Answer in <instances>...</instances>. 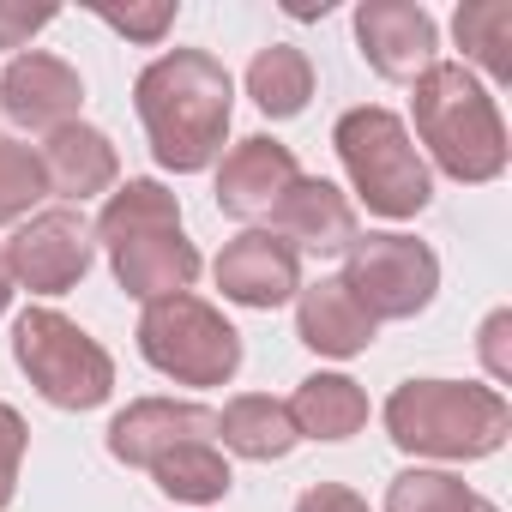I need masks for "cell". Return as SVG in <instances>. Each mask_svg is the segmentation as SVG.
Here are the masks:
<instances>
[{"mask_svg":"<svg viewBox=\"0 0 512 512\" xmlns=\"http://www.w3.org/2000/svg\"><path fill=\"white\" fill-rule=\"evenodd\" d=\"M145 229H181V199L163 181H127V187H115L109 205L91 223V235L103 247L121 241V235H145Z\"/></svg>","mask_w":512,"mask_h":512,"instance_id":"23","label":"cell"},{"mask_svg":"<svg viewBox=\"0 0 512 512\" xmlns=\"http://www.w3.org/2000/svg\"><path fill=\"white\" fill-rule=\"evenodd\" d=\"M374 320L362 314V302L338 284V278H320V284H302L296 290V338L314 350V356H332V362H350L374 344Z\"/></svg>","mask_w":512,"mask_h":512,"instance_id":"17","label":"cell"},{"mask_svg":"<svg viewBox=\"0 0 512 512\" xmlns=\"http://www.w3.org/2000/svg\"><path fill=\"white\" fill-rule=\"evenodd\" d=\"M338 284L362 302V314L374 326L380 320H416L434 302V290H440V260H434L428 241L380 229V235H356L350 241Z\"/></svg>","mask_w":512,"mask_h":512,"instance_id":"7","label":"cell"},{"mask_svg":"<svg viewBox=\"0 0 512 512\" xmlns=\"http://www.w3.org/2000/svg\"><path fill=\"white\" fill-rule=\"evenodd\" d=\"M133 109L145 121L151 157L175 175H199L223 151L235 115V79L211 49H169L139 73Z\"/></svg>","mask_w":512,"mask_h":512,"instance_id":"1","label":"cell"},{"mask_svg":"<svg viewBox=\"0 0 512 512\" xmlns=\"http://www.w3.org/2000/svg\"><path fill=\"white\" fill-rule=\"evenodd\" d=\"M247 97L266 121H296L308 109V97H314V61L302 49H290V43L260 49L253 67H247Z\"/></svg>","mask_w":512,"mask_h":512,"instance_id":"20","label":"cell"},{"mask_svg":"<svg viewBox=\"0 0 512 512\" xmlns=\"http://www.w3.org/2000/svg\"><path fill=\"white\" fill-rule=\"evenodd\" d=\"M25 440H31L25 416H19L13 404H0V512H7V506H13V494H19V464H25Z\"/></svg>","mask_w":512,"mask_h":512,"instance_id":"27","label":"cell"},{"mask_svg":"<svg viewBox=\"0 0 512 512\" xmlns=\"http://www.w3.org/2000/svg\"><path fill=\"white\" fill-rule=\"evenodd\" d=\"M97 19L109 31H121L127 43H163L175 25V0H151V7H97Z\"/></svg>","mask_w":512,"mask_h":512,"instance_id":"26","label":"cell"},{"mask_svg":"<svg viewBox=\"0 0 512 512\" xmlns=\"http://www.w3.org/2000/svg\"><path fill=\"white\" fill-rule=\"evenodd\" d=\"M296 175H302V169H296V151H290V145L253 133V139L229 145L223 163H217V211H223V217H241V223L272 217V205L290 193Z\"/></svg>","mask_w":512,"mask_h":512,"instance_id":"13","label":"cell"},{"mask_svg":"<svg viewBox=\"0 0 512 512\" xmlns=\"http://www.w3.org/2000/svg\"><path fill=\"white\" fill-rule=\"evenodd\" d=\"M109 266H115V284L133 302H163V296L193 290V278H199V247L181 229H145V235L109 241Z\"/></svg>","mask_w":512,"mask_h":512,"instance_id":"15","label":"cell"},{"mask_svg":"<svg viewBox=\"0 0 512 512\" xmlns=\"http://www.w3.org/2000/svg\"><path fill=\"white\" fill-rule=\"evenodd\" d=\"M410 115H416V139L428 145L434 169L464 181V187H482L494 175H506V121H500V103L488 97V85L458 67V61H434L416 91H410Z\"/></svg>","mask_w":512,"mask_h":512,"instance_id":"2","label":"cell"},{"mask_svg":"<svg viewBox=\"0 0 512 512\" xmlns=\"http://www.w3.org/2000/svg\"><path fill=\"white\" fill-rule=\"evenodd\" d=\"M386 434L410 458H488L512 434V404L494 386H464V380H404L386 398Z\"/></svg>","mask_w":512,"mask_h":512,"instance_id":"3","label":"cell"},{"mask_svg":"<svg viewBox=\"0 0 512 512\" xmlns=\"http://www.w3.org/2000/svg\"><path fill=\"white\" fill-rule=\"evenodd\" d=\"M296 512H368V500H362L356 488H344V482H314V488L296 500Z\"/></svg>","mask_w":512,"mask_h":512,"instance_id":"30","label":"cell"},{"mask_svg":"<svg viewBox=\"0 0 512 512\" xmlns=\"http://www.w3.org/2000/svg\"><path fill=\"white\" fill-rule=\"evenodd\" d=\"M139 356L175 386H229L241 368V332L193 290L145 302L139 314Z\"/></svg>","mask_w":512,"mask_h":512,"instance_id":"6","label":"cell"},{"mask_svg":"<svg viewBox=\"0 0 512 512\" xmlns=\"http://www.w3.org/2000/svg\"><path fill=\"white\" fill-rule=\"evenodd\" d=\"M470 512H500V506H494V500H476V506H470Z\"/></svg>","mask_w":512,"mask_h":512,"instance_id":"32","label":"cell"},{"mask_svg":"<svg viewBox=\"0 0 512 512\" xmlns=\"http://www.w3.org/2000/svg\"><path fill=\"white\" fill-rule=\"evenodd\" d=\"M284 410L302 440H350L368 428V392L350 374H308Z\"/></svg>","mask_w":512,"mask_h":512,"instance_id":"19","label":"cell"},{"mask_svg":"<svg viewBox=\"0 0 512 512\" xmlns=\"http://www.w3.org/2000/svg\"><path fill=\"white\" fill-rule=\"evenodd\" d=\"M13 362L37 386V398L55 404V410H97L115 392L109 350L91 332H79L67 314H55V308H25L19 314V326H13Z\"/></svg>","mask_w":512,"mask_h":512,"instance_id":"5","label":"cell"},{"mask_svg":"<svg viewBox=\"0 0 512 512\" xmlns=\"http://www.w3.org/2000/svg\"><path fill=\"white\" fill-rule=\"evenodd\" d=\"M55 0H37V7H31V0H0V49H25L43 25H55Z\"/></svg>","mask_w":512,"mask_h":512,"instance_id":"28","label":"cell"},{"mask_svg":"<svg viewBox=\"0 0 512 512\" xmlns=\"http://www.w3.org/2000/svg\"><path fill=\"white\" fill-rule=\"evenodd\" d=\"M217 434H223V452L253 458V464H278L302 440L296 422H290V410H284V398H272V392H241V398H229L223 416H217Z\"/></svg>","mask_w":512,"mask_h":512,"instance_id":"18","label":"cell"},{"mask_svg":"<svg viewBox=\"0 0 512 512\" xmlns=\"http://www.w3.org/2000/svg\"><path fill=\"white\" fill-rule=\"evenodd\" d=\"M482 494L464 488V476L452 470H404L386 488V512H470Z\"/></svg>","mask_w":512,"mask_h":512,"instance_id":"24","label":"cell"},{"mask_svg":"<svg viewBox=\"0 0 512 512\" xmlns=\"http://www.w3.org/2000/svg\"><path fill=\"white\" fill-rule=\"evenodd\" d=\"M476 350H482V368H488L494 392H500V386H512V314H506V308H494V314L482 320Z\"/></svg>","mask_w":512,"mask_h":512,"instance_id":"29","label":"cell"},{"mask_svg":"<svg viewBox=\"0 0 512 512\" xmlns=\"http://www.w3.org/2000/svg\"><path fill=\"white\" fill-rule=\"evenodd\" d=\"M332 145H338V157H344V175H350L356 199H362L374 217H392V223H398V217L428 211L434 175H428V163H422L410 127H404L392 109L368 103V109L338 115Z\"/></svg>","mask_w":512,"mask_h":512,"instance_id":"4","label":"cell"},{"mask_svg":"<svg viewBox=\"0 0 512 512\" xmlns=\"http://www.w3.org/2000/svg\"><path fill=\"white\" fill-rule=\"evenodd\" d=\"M85 109V79L61 61V55H13V67L0 73V115L31 127V133H55V127H73Z\"/></svg>","mask_w":512,"mask_h":512,"instance_id":"11","label":"cell"},{"mask_svg":"<svg viewBox=\"0 0 512 512\" xmlns=\"http://www.w3.org/2000/svg\"><path fill=\"white\" fill-rule=\"evenodd\" d=\"M37 199H49L37 151L19 139H0V223H25Z\"/></svg>","mask_w":512,"mask_h":512,"instance_id":"25","label":"cell"},{"mask_svg":"<svg viewBox=\"0 0 512 512\" xmlns=\"http://www.w3.org/2000/svg\"><path fill=\"white\" fill-rule=\"evenodd\" d=\"M37 163H43L49 193H55L61 205H73V211H79L85 199L109 193L115 175H121V157H115L109 133H103V127H85V121L55 127V133L37 145Z\"/></svg>","mask_w":512,"mask_h":512,"instance_id":"16","label":"cell"},{"mask_svg":"<svg viewBox=\"0 0 512 512\" xmlns=\"http://www.w3.org/2000/svg\"><path fill=\"white\" fill-rule=\"evenodd\" d=\"M217 290H223V302H235V308L272 314V308L296 302V290H302V260H296V247L278 241L272 229H247V235H235V241L217 253Z\"/></svg>","mask_w":512,"mask_h":512,"instance_id":"10","label":"cell"},{"mask_svg":"<svg viewBox=\"0 0 512 512\" xmlns=\"http://www.w3.org/2000/svg\"><path fill=\"white\" fill-rule=\"evenodd\" d=\"M452 37L470 67H482L488 79H512V0H464L452 19Z\"/></svg>","mask_w":512,"mask_h":512,"instance_id":"22","label":"cell"},{"mask_svg":"<svg viewBox=\"0 0 512 512\" xmlns=\"http://www.w3.org/2000/svg\"><path fill=\"white\" fill-rule=\"evenodd\" d=\"M272 235L296 247V260H302V253H320V260H326V253H350V241L362 229H356L350 193H338L320 175H296L290 193L272 205Z\"/></svg>","mask_w":512,"mask_h":512,"instance_id":"14","label":"cell"},{"mask_svg":"<svg viewBox=\"0 0 512 512\" xmlns=\"http://www.w3.org/2000/svg\"><path fill=\"white\" fill-rule=\"evenodd\" d=\"M151 476H157V488H163L169 500H187V506H211V500H223L229 482H235L217 440H187V446L163 452V458L151 464Z\"/></svg>","mask_w":512,"mask_h":512,"instance_id":"21","label":"cell"},{"mask_svg":"<svg viewBox=\"0 0 512 512\" xmlns=\"http://www.w3.org/2000/svg\"><path fill=\"white\" fill-rule=\"evenodd\" d=\"M187 440H217V416L187 398H133L109 422V452L133 470H151L163 452H175Z\"/></svg>","mask_w":512,"mask_h":512,"instance_id":"12","label":"cell"},{"mask_svg":"<svg viewBox=\"0 0 512 512\" xmlns=\"http://www.w3.org/2000/svg\"><path fill=\"white\" fill-rule=\"evenodd\" d=\"M7 302H13V272H7V247H0V314H7Z\"/></svg>","mask_w":512,"mask_h":512,"instance_id":"31","label":"cell"},{"mask_svg":"<svg viewBox=\"0 0 512 512\" xmlns=\"http://www.w3.org/2000/svg\"><path fill=\"white\" fill-rule=\"evenodd\" d=\"M356 43H362V61L380 79L416 85L434 67L440 31H434V13L416 7V0H362L356 7Z\"/></svg>","mask_w":512,"mask_h":512,"instance_id":"9","label":"cell"},{"mask_svg":"<svg viewBox=\"0 0 512 512\" xmlns=\"http://www.w3.org/2000/svg\"><path fill=\"white\" fill-rule=\"evenodd\" d=\"M97 260V235L85 223V211L73 205H49L37 217L19 223V235L7 241V272H13V290H31V296H67Z\"/></svg>","mask_w":512,"mask_h":512,"instance_id":"8","label":"cell"}]
</instances>
